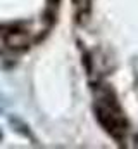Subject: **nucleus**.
<instances>
[{
    "label": "nucleus",
    "mask_w": 138,
    "mask_h": 149,
    "mask_svg": "<svg viewBox=\"0 0 138 149\" xmlns=\"http://www.w3.org/2000/svg\"><path fill=\"white\" fill-rule=\"evenodd\" d=\"M95 109H97V116H99L100 123L105 127V130L112 137L121 139V135L126 132V120H124L123 113H121L112 92L109 88L100 90L97 94Z\"/></svg>",
    "instance_id": "f257e3e1"
}]
</instances>
